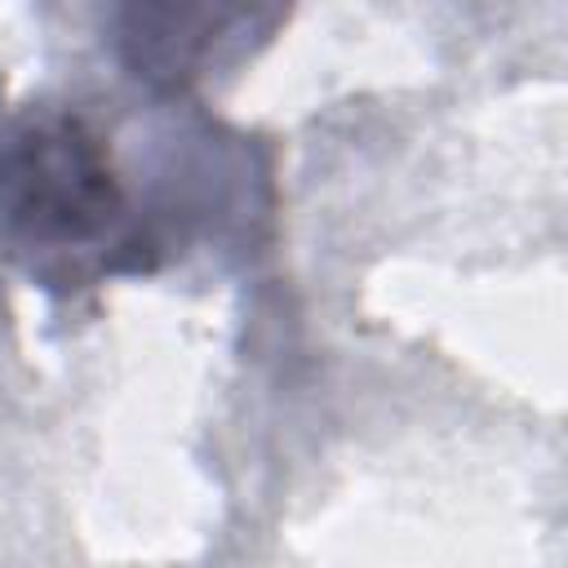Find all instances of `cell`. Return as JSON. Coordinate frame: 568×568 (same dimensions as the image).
Segmentation results:
<instances>
[{
	"mask_svg": "<svg viewBox=\"0 0 568 568\" xmlns=\"http://www.w3.org/2000/svg\"><path fill=\"white\" fill-rule=\"evenodd\" d=\"M160 240L129 200L106 142L71 111H0V266L80 293L155 266Z\"/></svg>",
	"mask_w": 568,
	"mask_h": 568,
	"instance_id": "1",
	"label": "cell"
},
{
	"mask_svg": "<svg viewBox=\"0 0 568 568\" xmlns=\"http://www.w3.org/2000/svg\"><path fill=\"white\" fill-rule=\"evenodd\" d=\"M280 0H102L120 62L155 84L186 89L266 31Z\"/></svg>",
	"mask_w": 568,
	"mask_h": 568,
	"instance_id": "2",
	"label": "cell"
}]
</instances>
